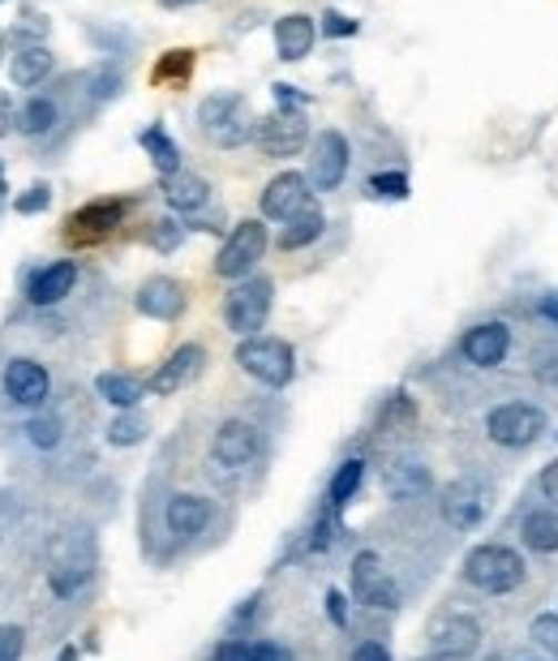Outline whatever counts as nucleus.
<instances>
[{
    "mask_svg": "<svg viewBox=\"0 0 558 661\" xmlns=\"http://www.w3.org/2000/svg\"><path fill=\"white\" fill-rule=\"evenodd\" d=\"M197 125L202 133L220 146V151H232V146H245L250 138H254V112H250V103L241 100V95H232V91H220V95H206V100L197 103Z\"/></svg>",
    "mask_w": 558,
    "mask_h": 661,
    "instance_id": "1",
    "label": "nucleus"
},
{
    "mask_svg": "<svg viewBox=\"0 0 558 661\" xmlns=\"http://www.w3.org/2000/svg\"><path fill=\"white\" fill-rule=\"evenodd\" d=\"M464 580L481 593H511L525 584V559L511 546H477L464 559Z\"/></svg>",
    "mask_w": 558,
    "mask_h": 661,
    "instance_id": "2",
    "label": "nucleus"
},
{
    "mask_svg": "<svg viewBox=\"0 0 558 661\" xmlns=\"http://www.w3.org/2000/svg\"><path fill=\"white\" fill-rule=\"evenodd\" d=\"M236 365L250 374V378H258L263 387L271 391H280V387H288L296 374V353L293 344H284V339H271V335H250V339H241V348H236Z\"/></svg>",
    "mask_w": 558,
    "mask_h": 661,
    "instance_id": "3",
    "label": "nucleus"
},
{
    "mask_svg": "<svg viewBox=\"0 0 558 661\" xmlns=\"http://www.w3.org/2000/svg\"><path fill=\"white\" fill-rule=\"evenodd\" d=\"M271 297H275L271 279L245 275L229 297H224V323H229V330H236V335H245V339H250V335L266 323V314H271Z\"/></svg>",
    "mask_w": 558,
    "mask_h": 661,
    "instance_id": "4",
    "label": "nucleus"
},
{
    "mask_svg": "<svg viewBox=\"0 0 558 661\" xmlns=\"http://www.w3.org/2000/svg\"><path fill=\"white\" fill-rule=\"evenodd\" d=\"M486 434H490L498 447H528L546 434V413L537 404H498L486 417Z\"/></svg>",
    "mask_w": 558,
    "mask_h": 661,
    "instance_id": "5",
    "label": "nucleus"
},
{
    "mask_svg": "<svg viewBox=\"0 0 558 661\" xmlns=\"http://www.w3.org/2000/svg\"><path fill=\"white\" fill-rule=\"evenodd\" d=\"M263 254H266V224L263 220H245L224 241V250L215 258V275L220 279H245L254 266L263 263Z\"/></svg>",
    "mask_w": 558,
    "mask_h": 661,
    "instance_id": "6",
    "label": "nucleus"
},
{
    "mask_svg": "<svg viewBox=\"0 0 558 661\" xmlns=\"http://www.w3.org/2000/svg\"><path fill=\"white\" fill-rule=\"evenodd\" d=\"M254 142L271 160H288L310 142V121H305L301 108H275L266 121L254 125Z\"/></svg>",
    "mask_w": 558,
    "mask_h": 661,
    "instance_id": "7",
    "label": "nucleus"
},
{
    "mask_svg": "<svg viewBox=\"0 0 558 661\" xmlns=\"http://www.w3.org/2000/svg\"><path fill=\"white\" fill-rule=\"evenodd\" d=\"M348 160H353L348 138L339 130H323L314 138V151H310V181L318 190H335L348 176Z\"/></svg>",
    "mask_w": 558,
    "mask_h": 661,
    "instance_id": "8",
    "label": "nucleus"
},
{
    "mask_svg": "<svg viewBox=\"0 0 558 661\" xmlns=\"http://www.w3.org/2000/svg\"><path fill=\"white\" fill-rule=\"evenodd\" d=\"M477 644H481V628H477V619H468V614H443V619L429 628V653H434V658L464 661L477 653Z\"/></svg>",
    "mask_w": 558,
    "mask_h": 661,
    "instance_id": "9",
    "label": "nucleus"
},
{
    "mask_svg": "<svg viewBox=\"0 0 558 661\" xmlns=\"http://www.w3.org/2000/svg\"><path fill=\"white\" fill-rule=\"evenodd\" d=\"M353 589H357V601L374 606V610H395L399 606V589L395 580L383 571V559L374 550H362L353 559Z\"/></svg>",
    "mask_w": 558,
    "mask_h": 661,
    "instance_id": "10",
    "label": "nucleus"
},
{
    "mask_svg": "<svg viewBox=\"0 0 558 661\" xmlns=\"http://www.w3.org/2000/svg\"><path fill=\"white\" fill-rule=\"evenodd\" d=\"M52 391V378H48V369L31 357H13V362L4 365V396L13 399L18 408H34V404H43Z\"/></svg>",
    "mask_w": 558,
    "mask_h": 661,
    "instance_id": "11",
    "label": "nucleus"
},
{
    "mask_svg": "<svg viewBox=\"0 0 558 661\" xmlns=\"http://www.w3.org/2000/svg\"><path fill=\"white\" fill-rule=\"evenodd\" d=\"M486 490L481 486H473V481H452L443 498H438V507H443V516H447V525L452 529H477L481 520H486Z\"/></svg>",
    "mask_w": 558,
    "mask_h": 661,
    "instance_id": "12",
    "label": "nucleus"
},
{
    "mask_svg": "<svg viewBox=\"0 0 558 661\" xmlns=\"http://www.w3.org/2000/svg\"><path fill=\"white\" fill-rule=\"evenodd\" d=\"M73 284H78V263L57 258V263H43L27 279V297H31V305L48 309V305H61L73 293Z\"/></svg>",
    "mask_w": 558,
    "mask_h": 661,
    "instance_id": "13",
    "label": "nucleus"
},
{
    "mask_svg": "<svg viewBox=\"0 0 558 661\" xmlns=\"http://www.w3.org/2000/svg\"><path fill=\"white\" fill-rule=\"evenodd\" d=\"M310 202V181L301 172H280L275 181H266L263 190V215L266 220H293L296 211Z\"/></svg>",
    "mask_w": 558,
    "mask_h": 661,
    "instance_id": "14",
    "label": "nucleus"
},
{
    "mask_svg": "<svg viewBox=\"0 0 558 661\" xmlns=\"http://www.w3.org/2000/svg\"><path fill=\"white\" fill-rule=\"evenodd\" d=\"M202 365H206V353H202L197 344H185V348H176V353L151 374L146 387H151L155 396H172V391H181L185 383H194L197 374H202Z\"/></svg>",
    "mask_w": 558,
    "mask_h": 661,
    "instance_id": "15",
    "label": "nucleus"
},
{
    "mask_svg": "<svg viewBox=\"0 0 558 661\" xmlns=\"http://www.w3.org/2000/svg\"><path fill=\"white\" fill-rule=\"evenodd\" d=\"M460 348L477 369H494L511 348V330H507V323H481V327L464 330Z\"/></svg>",
    "mask_w": 558,
    "mask_h": 661,
    "instance_id": "16",
    "label": "nucleus"
},
{
    "mask_svg": "<svg viewBox=\"0 0 558 661\" xmlns=\"http://www.w3.org/2000/svg\"><path fill=\"white\" fill-rule=\"evenodd\" d=\"M185 288L176 284V279H168V275H155V279H146L142 288H138V309L146 314V318H160V323H172V318H181L185 314Z\"/></svg>",
    "mask_w": 558,
    "mask_h": 661,
    "instance_id": "17",
    "label": "nucleus"
},
{
    "mask_svg": "<svg viewBox=\"0 0 558 661\" xmlns=\"http://www.w3.org/2000/svg\"><path fill=\"white\" fill-rule=\"evenodd\" d=\"M215 460L229 464V468H245V464L258 456V430L250 426V421H224L220 430H215Z\"/></svg>",
    "mask_w": 558,
    "mask_h": 661,
    "instance_id": "18",
    "label": "nucleus"
},
{
    "mask_svg": "<svg viewBox=\"0 0 558 661\" xmlns=\"http://www.w3.org/2000/svg\"><path fill=\"white\" fill-rule=\"evenodd\" d=\"M121 215H125V202L108 199V202H91V206H82V211H73L69 215V241H95L103 232H112L121 224Z\"/></svg>",
    "mask_w": 558,
    "mask_h": 661,
    "instance_id": "19",
    "label": "nucleus"
},
{
    "mask_svg": "<svg viewBox=\"0 0 558 661\" xmlns=\"http://www.w3.org/2000/svg\"><path fill=\"white\" fill-rule=\"evenodd\" d=\"M314 39H318V27L305 13H288V18L275 22V52H280V61H305Z\"/></svg>",
    "mask_w": 558,
    "mask_h": 661,
    "instance_id": "20",
    "label": "nucleus"
},
{
    "mask_svg": "<svg viewBox=\"0 0 558 661\" xmlns=\"http://www.w3.org/2000/svg\"><path fill=\"white\" fill-rule=\"evenodd\" d=\"M211 525V502L197 495H176L168 502V529L172 537H197Z\"/></svg>",
    "mask_w": 558,
    "mask_h": 661,
    "instance_id": "21",
    "label": "nucleus"
},
{
    "mask_svg": "<svg viewBox=\"0 0 558 661\" xmlns=\"http://www.w3.org/2000/svg\"><path fill=\"white\" fill-rule=\"evenodd\" d=\"M164 199L172 211L194 215V211H202L211 202V185L202 176H194V172H172V176H164Z\"/></svg>",
    "mask_w": 558,
    "mask_h": 661,
    "instance_id": "22",
    "label": "nucleus"
},
{
    "mask_svg": "<svg viewBox=\"0 0 558 661\" xmlns=\"http://www.w3.org/2000/svg\"><path fill=\"white\" fill-rule=\"evenodd\" d=\"M323 228H327V215L314 202H305L293 220H288V228L280 232V250H305V245H314L323 236Z\"/></svg>",
    "mask_w": 558,
    "mask_h": 661,
    "instance_id": "23",
    "label": "nucleus"
},
{
    "mask_svg": "<svg viewBox=\"0 0 558 661\" xmlns=\"http://www.w3.org/2000/svg\"><path fill=\"white\" fill-rule=\"evenodd\" d=\"M520 537H525L528 550H537V555H558V511H550V507L528 511L525 525H520Z\"/></svg>",
    "mask_w": 558,
    "mask_h": 661,
    "instance_id": "24",
    "label": "nucleus"
},
{
    "mask_svg": "<svg viewBox=\"0 0 558 661\" xmlns=\"http://www.w3.org/2000/svg\"><path fill=\"white\" fill-rule=\"evenodd\" d=\"M383 486H387V495L399 498V502H408V498H422L429 490V468L426 464H392L387 468V477H383Z\"/></svg>",
    "mask_w": 558,
    "mask_h": 661,
    "instance_id": "25",
    "label": "nucleus"
},
{
    "mask_svg": "<svg viewBox=\"0 0 558 661\" xmlns=\"http://www.w3.org/2000/svg\"><path fill=\"white\" fill-rule=\"evenodd\" d=\"M95 391L108 399L112 408H121V413L138 408V404H142V396H146V387H142L138 378H130V374H116V369L99 374V378H95Z\"/></svg>",
    "mask_w": 558,
    "mask_h": 661,
    "instance_id": "26",
    "label": "nucleus"
},
{
    "mask_svg": "<svg viewBox=\"0 0 558 661\" xmlns=\"http://www.w3.org/2000/svg\"><path fill=\"white\" fill-rule=\"evenodd\" d=\"M9 73H13V82H18V87H39V82L52 73V52H48L43 43H27V48H18V52H13Z\"/></svg>",
    "mask_w": 558,
    "mask_h": 661,
    "instance_id": "27",
    "label": "nucleus"
},
{
    "mask_svg": "<svg viewBox=\"0 0 558 661\" xmlns=\"http://www.w3.org/2000/svg\"><path fill=\"white\" fill-rule=\"evenodd\" d=\"M57 121H61V108H57V100H48V95H34V100H27L13 112V125H18V133H27V138L48 133Z\"/></svg>",
    "mask_w": 558,
    "mask_h": 661,
    "instance_id": "28",
    "label": "nucleus"
},
{
    "mask_svg": "<svg viewBox=\"0 0 558 661\" xmlns=\"http://www.w3.org/2000/svg\"><path fill=\"white\" fill-rule=\"evenodd\" d=\"M142 151L151 155V164L160 167V176L181 172V151H176V142H172V138H168L160 125H151V130L142 133Z\"/></svg>",
    "mask_w": 558,
    "mask_h": 661,
    "instance_id": "29",
    "label": "nucleus"
},
{
    "mask_svg": "<svg viewBox=\"0 0 558 661\" xmlns=\"http://www.w3.org/2000/svg\"><path fill=\"white\" fill-rule=\"evenodd\" d=\"M362 481H365V464L362 460H344V464H339V468H335V477H331V490H327L331 507L339 511L348 498L362 490Z\"/></svg>",
    "mask_w": 558,
    "mask_h": 661,
    "instance_id": "30",
    "label": "nucleus"
},
{
    "mask_svg": "<svg viewBox=\"0 0 558 661\" xmlns=\"http://www.w3.org/2000/svg\"><path fill=\"white\" fill-rule=\"evenodd\" d=\"M146 430H151L146 417H142L138 408H130V413H121V417L108 426V443H112V447H133V443H142Z\"/></svg>",
    "mask_w": 558,
    "mask_h": 661,
    "instance_id": "31",
    "label": "nucleus"
},
{
    "mask_svg": "<svg viewBox=\"0 0 558 661\" xmlns=\"http://www.w3.org/2000/svg\"><path fill=\"white\" fill-rule=\"evenodd\" d=\"M365 194H369V199H387V202L408 199V176H404V172H378V176L365 181Z\"/></svg>",
    "mask_w": 558,
    "mask_h": 661,
    "instance_id": "32",
    "label": "nucleus"
},
{
    "mask_svg": "<svg viewBox=\"0 0 558 661\" xmlns=\"http://www.w3.org/2000/svg\"><path fill=\"white\" fill-rule=\"evenodd\" d=\"M194 69V52L176 48V52H164V61L155 65V82H172V78H190Z\"/></svg>",
    "mask_w": 558,
    "mask_h": 661,
    "instance_id": "33",
    "label": "nucleus"
},
{
    "mask_svg": "<svg viewBox=\"0 0 558 661\" xmlns=\"http://www.w3.org/2000/svg\"><path fill=\"white\" fill-rule=\"evenodd\" d=\"M27 434H31V443L39 451H52L61 443V421L57 417H34L31 426H27Z\"/></svg>",
    "mask_w": 558,
    "mask_h": 661,
    "instance_id": "34",
    "label": "nucleus"
},
{
    "mask_svg": "<svg viewBox=\"0 0 558 661\" xmlns=\"http://www.w3.org/2000/svg\"><path fill=\"white\" fill-rule=\"evenodd\" d=\"M48 206H52V190H48V185H31L22 199L13 202L18 215H39V211H48Z\"/></svg>",
    "mask_w": 558,
    "mask_h": 661,
    "instance_id": "35",
    "label": "nucleus"
},
{
    "mask_svg": "<svg viewBox=\"0 0 558 661\" xmlns=\"http://www.w3.org/2000/svg\"><path fill=\"white\" fill-rule=\"evenodd\" d=\"M22 644H27L22 628H13V623L0 628V661H18L22 658Z\"/></svg>",
    "mask_w": 558,
    "mask_h": 661,
    "instance_id": "36",
    "label": "nucleus"
},
{
    "mask_svg": "<svg viewBox=\"0 0 558 661\" xmlns=\"http://www.w3.org/2000/svg\"><path fill=\"white\" fill-rule=\"evenodd\" d=\"M181 236H185V228H181V224H176V220H160V224H155V232H151V241H155V250H176V245H181Z\"/></svg>",
    "mask_w": 558,
    "mask_h": 661,
    "instance_id": "37",
    "label": "nucleus"
},
{
    "mask_svg": "<svg viewBox=\"0 0 558 661\" xmlns=\"http://www.w3.org/2000/svg\"><path fill=\"white\" fill-rule=\"evenodd\" d=\"M323 34H331V39H348V34H357V22L331 9L327 18H323Z\"/></svg>",
    "mask_w": 558,
    "mask_h": 661,
    "instance_id": "38",
    "label": "nucleus"
},
{
    "mask_svg": "<svg viewBox=\"0 0 558 661\" xmlns=\"http://www.w3.org/2000/svg\"><path fill=\"white\" fill-rule=\"evenodd\" d=\"M116 91H121V73L116 69H103L95 78V100H112Z\"/></svg>",
    "mask_w": 558,
    "mask_h": 661,
    "instance_id": "39",
    "label": "nucleus"
},
{
    "mask_svg": "<svg viewBox=\"0 0 558 661\" xmlns=\"http://www.w3.org/2000/svg\"><path fill=\"white\" fill-rule=\"evenodd\" d=\"M327 619L335 623V628H344V623H348V601H344L339 589H331L327 593Z\"/></svg>",
    "mask_w": 558,
    "mask_h": 661,
    "instance_id": "40",
    "label": "nucleus"
},
{
    "mask_svg": "<svg viewBox=\"0 0 558 661\" xmlns=\"http://www.w3.org/2000/svg\"><path fill=\"white\" fill-rule=\"evenodd\" d=\"M532 635H537L546 649H555L558 653V614L555 619H537V623H532Z\"/></svg>",
    "mask_w": 558,
    "mask_h": 661,
    "instance_id": "41",
    "label": "nucleus"
},
{
    "mask_svg": "<svg viewBox=\"0 0 558 661\" xmlns=\"http://www.w3.org/2000/svg\"><path fill=\"white\" fill-rule=\"evenodd\" d=\"M215 661H250V644H241V640H224V644L215 649Z\"/></svg>",
    "mask_w": 558,
    "mask_h": 661,
    "instance_id": "42",
    "label": "nucleus"
},
{
    "mask_svg": "<svg viewBox=\"0 0 558 661\" xmlns=\"http://www.w3.org/2000/svg\"><path fill=\"white\" fill-rule=\"evenodd\" d=\"M250 661H293L280 644H250Z\"/></svg>",
    "mask_w": 558,
    "mask_h": 661,
    "instance_id": "43",
    "label": "nucleus"
},
{
    "mask_svg": "<svg viewBox=\"0 0 558 661\" xmlns=\"http://www.w3.org/2000/svg\"><path fill=\"white\" fill-rule=\"evenodd\" d=\"M353 661H392V653H387L383 644H374V640H369V644H362V649L353 653Z\"/></svg>",
    "mask_w": 558,
    "mask_h": 661,
    "instance_id": "44",
    "label": "nucleus"
},
{
    "mask_svg": "<svg viewBox=\"0 0 558 661\" xmlns=\"http://www.w3.org/2000/svg\"><path fill=\"white\" fill-rule=\"evenodd\" d=\"M541 495L550 498V502H558V460L541 472Z\"/></svg>",
    "mask_w": 558,
    "mask_h": 661,
    "instance_id": "45",
    "label": "nucleus"
},
{
    "mask_svg": "<svg viewBox=\"0 0 558 661\" xmlns=\"http://www.w3.org/2000/svg\"><path fill=\"white\" fill-rule=\"evenodd\" d=\"M275 100H280V108H301L305 95H296V87H284V82H280V87H275Z\"/></svg>",
    "mask_w": 558,
    "mask_h": 661,
    "instance_id": "46",
    "label": "nucleus"
},
{
    "mask_svg": "<svg viewBox=\"0 0 558 661\" xmlns=\"http://www.w3.org/2000/svg\"><path fill=\"white\" fill-rule=\"evenodd\" d=\"M537 309H541V318H550V323H558V293H546Z\"/></svg>",
    "mask_w": 558,
    "mask_h": 661,
    "instance_id": "47",
    "label": "nucleus"
},
{
    "mask_svg": "<svg viewBox=\"0 0 558 661\" xmlns=\"http://www.w3.org/2000/svg\"><path fill=\"white\" fill-rule=\"evenodd\" d=\"M13 130V108H9V100L0 95V138Z\"/></svg>",
    "mask_w": 558,
    "mask_h": 661,
    "instance_id": "48",
    "label": "nucleus"
},
{
    "mask_svg": "<svg viewBox=\"0 0 558 661\" xmlns=\"http://www.w3.org/2000/svg\"><path fill=\"white\" fill-rule=\"evenodd\" d=\"M164 9H185V4H197V0H160Z\"/></svg>",
    "mask_w": 558,
    "mask_h": 661,
    "instance_id": "49",
    "label": "nucleus"
},
{
    "mask_svg": "<svg viewBox=\"0 0 558 661\" xmlns=\"http://www.w3.org/2000/svg\"><path fill=\"white\" fill-rule=\"evenodd\" d=\"M0 199H4V167H0Z\"/></svg>",
    "mask_w": 558,
    "mask_h": 661,
    "instance_id": "50",
    "label": "nucleus"
},
{
    "mask_svg": "<svg viewBox=\"0 0 558 661\" xmlns=\"http://www.w3.org/2000/svg\"><path fill=\"white\" fill-rule=\"evenodd\" d=\"M0 48H4V34H0Z\"/></svg>",
    "mask_w": 558,
    "mask_h": 661,
    "instance_id": "51",
    "label": "nucleus"
}]
</instances>
